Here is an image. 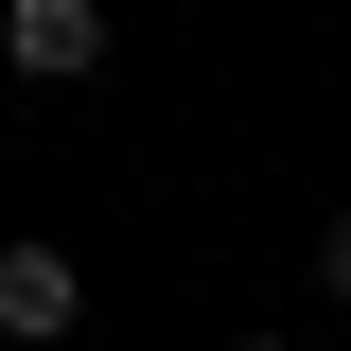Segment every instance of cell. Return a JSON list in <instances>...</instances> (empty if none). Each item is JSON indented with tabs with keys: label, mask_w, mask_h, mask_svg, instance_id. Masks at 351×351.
<instances>
[{
	"label": "cell",
	"mask_w": 351,
	"mask_h": 351,
	"mask_svg": "<svg viewBox=\"0 0 351 351\" xmlns=\"http://www.w3.org/2000/svg\"><path fill=\"white\" fill-rule=\"evenodd\" d=\"M228 351H299V334H228Z\"/></svg>",
	"instance_id": "4"
},
{
	"label": "cell",
	"mask_w": 351,
	"mask_h": 351,
	"mask_svg": "<svg viewBox=\"0 0 351 351\" xmlns=\"http://www.w3.org/2000/svg\"><path fill=\"white\" fill-rule=\"evenodd\" d=\"M0 334L18 351H71L88 334V263L71 246H0Z\"/></svg>",
	"instance_id": "2"
},
{
	"label": "cell",
	"mask_w": 351,
	"mask_h": 351,
	"mask_svg": "<svg viewBox=\"0 0 351 351\" xmlns=\"http://www.w3.org/2000/svg\"><path fill=\"white\" fill-rule=\"evenodd\" d=\"M316 299L351 316V211H316Z\"/></svg>",
	"instance_id": "3"
},
{
	"label": "cell",
	"mask_w": 351,
	"mask_h": 351,
	"mask_svg": "<svg viewBox=\"0 0 351 351\" xmlns=\"http://www.w3.org/2000/svg\"><path fill=\"white\" fill-rule=\"evenodd\" d=\"M0 71L18 88H88L106 71V0H0Z\"/></svg>",
	"instance_id": "1"
}]
</instances>
